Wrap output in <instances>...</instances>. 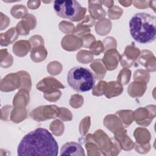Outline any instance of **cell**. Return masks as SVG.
<instances>
[{
    "label": "cell",
    "mask_w": 156,
    "mask_h": 156,
    "mask_svg": "<svg viewBox=\"0 0 156 156\" xmlns=\"http://www.w3.org/2000/svg\"><path fill=\"white\" fill-rule=\"evenodd\" d=\"M58 144L46 129L37 128L23 136L20 142L18 155H52L58 154Z\"/></svg>",
    "instance_id": "1"
},
{
    "label": "cell",
    "mask_w": 156,
    "mask_h": 156,
    "mask_svg": "<svg viewBox=\"0 0 156 156\" xmlns=\"http://www.w3.org/2000/svg\"><path fill=\"white\" fill-rule=\"evenodd\" d=\"M131 37L137 43L148 44L156 38V17L146 12L135 13L129 22Z\"/></svg>",
    "instance_id": "2"
},
{
    "label": "cell",
    "mask_w": 156,
    "mask_h": 156,
    "mask_svg": "<svg viewBox=\"0 0 156 156\" xmlns=\"http://www.w3.org/2000/svg\"><path fill=\"white\" fill-rule=\"evenodd\" d=\"M66 80L69 86L74 91L83 93L91 90L94 87L96 77L90 69L77 66L69 70Z\"/></svg>",
    "instance_id": "3"
},
{
    "label": "cell",
    "mask_w": 156,
    "mask_h": 156,
    "mask_svg": "<svg viewBox=\"0 0 156 156\" xmlns=\"http://www.w3.org/2000/svg\"><path fill=\"white\" fill-rule=\"evenodd\" d=\"M53 7L55 13L63 18L73 20L80 12L81 6L76 1H55Z\"/></svg>",
    "instance_id": "4"
},
{
    "label": "cell",
    "mask_w": 156,
    "mask_h": 156,
    "mask_svg": "<svg viewBox=\"0 0 156 156\" xmlns=\"http://www.w3.org/2000/svg\"><path fill=\"white\" fill-rule=\"evenodd\" d=\"M85 155V151L82 146L76 142H68L64 144L60 149V155L84 156Z\"/></svg>",
    "instance_id": "5"
}]
</instances>
